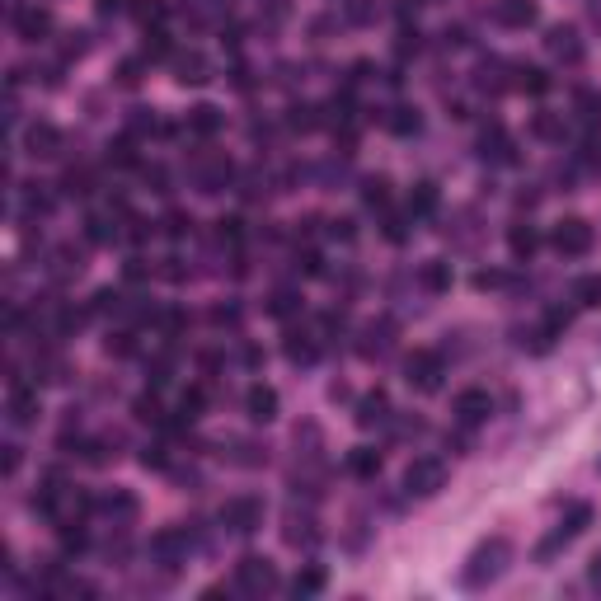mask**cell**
I'll list each match as a JSON object with an SVG mask.
<instances>
[{
  "mask_svg": "<svg viewBox=\"0 0 601 601\" xmlns=\"http://www.w3.org/2000/svg\"><path fill=\"white\" fill-rule=\"evenodd\" d=\"M15 33L24 38V43H43L47 33H52V10H47V5H38V0H24V5H15Z\"/></svg>",
  "mask_w": 601,
  "mask_h": 601,
  "instance_id": "13",
  "label": "cell"
},
{
  "mask_svg": "<svg viewBox=\"0 0 601 601\" xmlns=\"http://www.w3.org/2000/svg\"><path fill=\"white\" fill-rule=\"evenodd\" d=\"M348 470H353L357 479H376L381 475V451L376 447H353L348 451Z\"/></svg>",
  "mask_w": 601,
  "mask_h": 601,
  "instance_id": "29",
  "label": "cell"
},
{
  "mask_svg": "<svg viewBox=\"0 0 601 601\" xmlns=\"http://www.w3.org/2000/svg\"><path fill=\"white\" fill-rule=\"evenodd\" d=\"M386 127L390 132H400V137H414L418 127H423V118H418V108H390Z\"/></svg>",
  "mask_w": 601,
  "mask_h": 601,
  "instance_id": "34",
  "label": "cell"
},
{
  "mask_svg": "<svg viewBox=\"0 0 601 601\" xmlns=\"http://www.w3.org/2000/svg\"><path fill=\"white\" fill-rule=\"evenodd\" d=\"M583 10H587V24L601 33V0H583Z\"/></svg>",
  "mask_w": 601,
  "mask_h": 601,
  "instance_id": "53",
  "label": "cell"
},
{
  "mask_svg": "<svg viewBox=\"0 0 601 601\" xmlns=\"http://www.w3.org/2000/svg\"><path fill=\"white\" fill-rule=\"evenodd\" d=\"M184 10L198 19V24H216V19H226L231 0H184Z\"/></svg>",
  "mask_w": 601,
  "mask_h": 601,
  "instance_id": "31",
  "label": "cell"
},
{
  "mask_svg": "<svg viewBox=\"0 0 601 601\" xmlns=\"http://www.w3.org/2000/svg\"><path fill=\"white\" fill-rule=\"evenodd\" d=\"M146 555H151V564H160V569H184L188 555H193V536H188L184 526H160L151 536V545H146Z\"/></svg>",
  "mask_w": 601,
  "mask_h": 601,
  "instance_id": "7",
  "label": "cell"
},
{
  "mask_svg": "<svg viewBox=\"0 0 601 601\" xmlns=\"http://www.w3.org/2000/svg\"><path fill=\"white\" fill-rule=\"evenodd\" d=\"M287 123H292L296 132H315V127H320V118H315V108H310V104H296Z\"/></svg>",
  "mask_w": 601,
  "mask_h": 601,
  "instance_id": "44",
  "label": "cell"
},
{
  "mask_svg": "<svg viewBox=\"0 0 601 601\" xmlns=\"http://www.w3.org/2000/svg\"><path fill=\"white\" fill-rule=\"evenodd\" d=\"M231 447H235V456H231L235 465H263L268 461V451H259L254 442H231Z\"/></svg>",
  "mask_w": 601,
  "mask_h": 601,
  "instance_id": "42",
  "label": "cell"
},
{
  "mask_svg": "<svg viewBox=\"0 0 601 601\" xmlns=\"http://www.w3.org/2000/svg\"><path fill=\"white\" fill-rule=\"evenodd\" d=\"M235 165L226 160V155H198L193 160V184H198V193H221V188L231 184Z\"/></svg>",
  "mask_w": 601,
  "mask_h": 601,
  "instance_id": "14",
  "label": "cell"
},
{
  "mask_svg": "<svg viewBox=\"0 0 601 601\" xmlns=\"http://www.w3.org/2000/svg\"><path fill=\"white\" fill-rule=\"evenodd\" d=\"M278 564L268 555H240L235 564V587L245 592V597H268V592H278Z\"/></svg>",
  "mask_w": 601,
  "mask_h": 601,
  "instance_id": "8",
  "label": "cell"
},
{
  "mask_svg": "<svg viewBox=\"0 0 601 601\" xmlns=\"http://www.w3.org/2000/svg\"><path fill=\"white\" fill-rule=\"evenodd\" d=\"M587 526H592V503H573V508L564 512V517H559L555 531H550V536L540 540V550H536V555H540V559H550V555H559V550H569V545H573L578 536H583Z\"/></svg>",
  "mask_w": 601,
  "mask_h": 601,
  "instance_id": "9",
  "label": "cell"
},
{
  "mask_svg": "<svg viewBox=\"0 0 601 601\" xmlns=\"http://www.w3.org/2000/svg\"><path fill=\"white\" fill-rule=\"evenodd\" d=\"M442 484H447V461H442V456H414V461L404 465L400 489H404L409 498L442 494Z\"/></svg>",
  "mask_w": 601,
  "mask_h": 601,
  "instance_id": "4",
  "label": "cell"
},
{
  "mask_svg": "<svg viewBox=\"0 0 601 601\" xmlns=\"http://www.w3.org/2000/svg\"><path fill=\"white\" fill-rule=\"evenodd\" d=\"M545 52H550L559 66H578L587 57V43L573 24H550V29H545Z\"/></svg>",
  "mask_w": 601,
  "mask_h": 601,
  "instance_id": "11",
  "label": "cell"
},
{
  "mask_svg": "<svg viewBox=\"0 0 601 601\" xmlns=\"http://www.w3.org/2000/svg\"><path fill=\"white\" fill-rule=\"evenodd\" d=\"M5 409H10V423H19V428H24V423H33V418L43 414V409H38V386L10 381V404H5Z\"/></svg>",
  "mask_w": 601,
  "mask_h": 601,
  "instance_id": "19",
  "label": "cell"
},
{
  "mask_svg": "<svg viewBox=\"0 0 601 601\" xmlns=\"http://www.w3.org/2000/svg\"><path fill=\"white\" fill-rule=\"evenodd\" d=\"M475 287H484V292H489V287H503V273H479Z\"/></svg>",
  "mask_w": 601,
  "mask_h": 601,
  "instance_id": "55",
  "label": "cell"
},
{
  "mask_svg": "<svg viewBox=\"0 0 601 601\" xmlns=\"http://www.w3.org/2000/svg\"><path fill=\"white\" fill-rule=\"evenodd\" d=\"M245 409H249V423H273L278 418V390L273 386H249V395H245Z\"/></svg>",
  "mask_w": 601,
  "mask_h": 601,
  "instance_id": "20",
  "label": "cell"
},
{
  "mask_svg": "<svg viewBox=\"0 0 601 601\" xmlns=\"http://www.w3.org/2000/svg\"><path fill=\"white\" fill-rule=\"evenodd\" d=\"M451 414H456L461 428H479V423L494 418V395H489V390H461L456 404H451Z\"/></svg>",
  "mask_w": 601,
  "mask_h": 601,
  "instance_id": "12",
  "label": "cell"
},
{
  "mask_svg": "<svg viewBox=\"0 0 601 601\" xmlns=\"http://www.w3.org/2000/svg\"><path fill=\"white\" fill-rule=\"evenodd\" d=\"M118 80H123V85H137V62H123V71H118Z\"/></svg>",
  "mask_w": 601,
  "mask_h": 601,
  "instance_id": "56",
  "label": "cell"
},
{
  "mask_svg": "<svg viewBox=\"0 0 601 601\" xmlns=\"http://www.w3.org/2000/svg\"><path fill=\"white\" fill-rule=\"evenodd\" d=\"M282 540L296 545V550H310V545L320 540V522H315V512H310V508H287V517H282Z\"/></svg>",
  "mask_w": 601,
  "mask_h": 601,
  "instance_id": "15",
  "label": "cell"
},
{
  "mask_svg": "<svg viewBox=\"0 0 601 601\" xmlns=\"http://www.w3.org/2000/svg\"><path fill=\"white\" fill-rule=\"evenodd\" d=\"M94 512H99L108 526L127 531V526L141 517V503H137V494H132V489H104V494L94 498Z\"/></svg>",
  "mask_w": 601,
  "mask_h": 601,
  "instance_id": "10",
  "label": "cell"
},
{
  "mask_svg": "<svg viewBox=\"0 0 601 601\" xmlns=\"http://www.w3.org/2000/svg\"><path fill=\"white\" fill-rule=\"evenodd\" d=\"M404 235H409V231H404V216H390V221H386V240H395V245H400Z\"/></svg>",
  "mask_w": 601,
  "mask_h": 601,
  "instance_id": "50",
  "label": "cell"
},
{
  "mask_svg": "<svg viewBox=\"0 0 601 601\" xmlns=\"http://www.w3.org/2000/svg\"><path fill=\"white\" fill-rule=\"evenodd\" d=\"M146 57H170V43H165V33L160 29L146 33Z\"/></svg>",
  "mask_w": 601,
  "mask_h": 601,
  "instance_id": "45",
  "label": "cell"
},
{
  "mask_svg": "<svg viewBox=\"0 0 601 601\" xmlns=\"http://www.w3.org/2000/svg\"><path fill=\"white\" fill-rule=\"evenodd\" d=\"M108 160H118V165H132V146H127V141L108 146Z\"/></svg>",
  "mask_w": 601,
  "mask_h": 601,
  "instance_id": "51",
  "label": "cell"
},
{
  "mask_svg": "<svg viewBox=\"0 0 601 601\" xmlns=\"http://www.w3.org/2000/svg\"><path fill=\"white\" fill-rule=\"evenodd\" d=\"M287 357H292L296 367H310V362L320 357V348H315L310 334H287Z\"/></svg>",
  "mask_w": 601,
  "mask_h": 601,
  "instance_id": "32",
  "label": "cell"
},
{
  "mask_svg": "<svg viewBox=\"0 0 601 601\" xmlns=\"http://www.w3.org/2000/svg\"><path fill=\"white\" fill-rule=\"evenodd\" d=\"M188 226H193V221H188L184 212H170V216H165V231H170V235H184Z\"/></svg>",
  "mask_w": 601,
  "mask_h": 601,
  "instance_id": "47",
  "label": "cell"
},
{
  "mask_svg": "<svg viewBox=\"0 0 601 601\" xmlns=\"http://www.w3.org/2000/svg\"><path fill=\"white\" fill-rule=\"evenodd\" d=\"M550 245H555V254H564V259H587L592 245H597V226H592L587 216H564V221H555V231H550Z\"/></svg>",
  "mask_w": 601,
  "mask_h": 601,
  "instance_id": "6",
  "label": "cell"
},
{
  "mask_svg": "<svg viewBox=\"0 0 601 601\" xmlns=\"http://www.w3.org/2000/svg\"><path fill=\"white\" fill-rule=\"evenodd\" d=\"M418 287H423V292H432V296L451 292V263H442V259H428V263H423V268H418Z\"/></svg>",
  "mask_w": 601,
  "mask_h": 601,
  "instance_id": "25",
  "label": "cell"
},
{
  "mask_svg": "<svg viewBox=\"0 0 601 601\" xmlns=\"http://www.w3.org/2000/svg\"><path fill=\"white\" fill-rule=\"evenodd\" d=\"M508 249H512V259H517V263H526V259H531V254H536V249H540V235H536V226H531V221H517V226H512V231H508Z\"/></svg>",
  "mask_w": 601,
  "mask_h": 601,
  "instance_id": "26",
  "label": "cell"
},
{
  "mask_svg": "<svg viewBox=\"0 0 601 601\" xmlns=\"http://www.w3.org/2000/svg\"><path fill=\"white\" fill-rule=\"evenodd\" d=\"M512 90L522 94H545L550 90V76H545V66H512Z\"/></svg>",
  "mask_w": 601,
  "mask_h": 601,
  "instance_id": "27",
  "label": "cell"
},
{
  "mask_svg": "<svg viewBox=\"0 0 601 601\" xmlns=\"http://www.w3.org/2000/svg\"><path fill=\"white\" fill-rule=\"evenodd\" d=\"M94 10H99V15H123V10H127V0H94Z\"/></svg>",
  "mask_w": 601,
  "mask_h": 601,
  "instance_id": "49",
  "label": "cell"
},
{
  "mask_svg": "<svg viewBox=\"0 0 601 601\" xmlns=\"http://www.w3.org/2000/svg\"><path fill=\"white\" fill-rule=\"evenodd\" d=\"M386 418H390V400L381 395V390L362 395V404H357V428H381Z\"/></svg>",
  "mask_w": 601,
  "mask_h": 601,
  "instance_id": "23",
  "label": "cell"
},
{
  "mask_svg": "<svg viewBox=\"0 0 601 601\" xmlns=\"http://www.w3.org/2000/svg\"><path fill=\"white\" fill-rule=\"evenodd\" d=\"M38 508H43V517L57 526V531H66V526H85V517L94 512V503L80 494L76 484H66V479H47L43 494H38Z\"/></svg>",
  "mask_w": 601,
  "mask_h": 601,
  "instance_id": "2",
  "label": "cell"
},
{
  "mask_svg": "<svg viewBox=\"0 0 601 601\" xmlns=\"http://www.w3.org/2000/svg\"><path fill=\"white\" fill-rule=\"evenodd\" d=\"M66 193H71V198H90V193H94L90 170H71V174H66Z\"/></svg>",
  "mask_w": 601,
  "mask_h": 601,
  "instance_id": "40",
  "label": "cell"
},
{
  "mask_svg": "<svg viewBox=\"0 0 601 601\" xmlns=\"http://www.w3.org/2000/svg\"><path fill=\"white\" fill-rule=\"evenodd\" d=\"M489 155H494V160H512V141L503 137L498 127H494V137H484V160H489Z\"/></svg>",
  "mask_w": 601,
  "mask_h": 601,
  "instance_id": "43",
  "label": "cell"
},
{
  "mask_svg": "<svg viewBox=\"0 0 601 601\" xmlns=\"http://www.w3.org/2000/svg\"><path fill=\"white\" fill-rule=\"evenodd\" d=\"M221 526L231 531V536H254V531H263V517H268V508H263L259 494H235L221 503Z\"/></svg>",
  "mask_w": 601,
  "mask_h": 601,
  "instance_id": "5",
  "label": "cell"
},
{
  "mask_svg": "<svg viewBox=\"0 0 601 601\" xmlns=\"http://www.w3.org/2000/svg\"><path fill=\"white\" fill-rule=\"evenodd\" d=\"M174 71H179V85H207V80H212V71H207V57H202V52H193V47L174 57Z\"/></svg>",
  "mask_w": 601,
  "mask_h": 601,
  "instance_id": "22",
  "label": "cell"
},
{
  "mask_svg": "<svg viewBox=\"0 0 601 601\" xmlns=\"http://www.w3.org/2000/svg\"><path fill=\"white\" fill-rule=\"evenodd\" d=\"M179 409H184V418H188V423H193V418L202 414V390H193V395H184V404H179Z\"/></svg>",
  "mask_w": 601,
  "mask_h": 601,
  "instance_id": "46",
  "label": "cell"
},
{
  "mask_svg": "<svg viewBox=\"0 0 601 601\" xmlns=\"http://www.w3.org/2000/svg\"><path fill=\"white\" fill-rule=\"evenodd\" d=\"M132 15H137L146 29H151V24H165V15H170V0H137V5H132Z\"/></svg>",
  "mask_w": 601,
  "mask_h": 601,
  "instance_id": "36",
  "label": "cell"
},
{
  "mask_svg": "<svg viewBox=\"0 0 601 601\" xmlns=\"http://www.w3.org/2000/svg\"><path fill=\"white\" fill-rule=\"evenodd\" d=\"M362 198H367L371 207H386L390 202V179H367V184H362Z\"/></svg>",
  "mask_w": 601,
  "mask_h": 601,
  "instance_id": "41",
  "label": "cell"
},
{
  "mask_svg": "<svg viewBox=\"0 0 601 601\" xmlns=\"http://www.w3.org/2000/svg\"><path fill=\"white\" fill-rule=\"evenodd\" d=\"M508 564H512V540L508 536H484L465 555V564H461V587L465 592H484V587H494L503 573H508Z\"/></svg>",
  "mask_w": 601,
  "mask_h": 601,
  "instance_id": "1",
  "label": "cell"
},
{
  "mask_svg": "<svg viewBox=\"0 0 601 601\" xmlns=\"http://www.w3.org/2000/svg\"><path fill=\"white\" fill-rule=\"evenodd\" d=\"M292 592H296V597H315V592H324V569H315V564L301 569L292 578Z\"/></svg>",
  "mask_w": 601,
  "mask_h": 601,
  "instance_id": "37",
  "label": "cell"
},
{
  "mask_svg": "<svg viewBox=\"0 0 601 601\" xmlns=\"http://www.w3.org/2000/svg\"><path fill=\"white\" fill-rule=\"evenodd\" d=\"M573 301L583 310H597L601 306V273H583V278L573 282Z\"/></svg>",
  "mask_w": 601,
  "mask_h": 601,
  "instance_id": "30",
  "label": "cell"
},
{
  "mask_svg": "<svg viewBox=\"0 0 601 601\" xmlns=\"http://www.w3.org/2000/svg\"><path fill=\"white\" fill-rule=\"evenodd\" d=\"M24 151H29L33 160H57V155L66 151L62 127H52V123H33L29 132H24Z\"/></svg>",
  "mask_w": 601,
  "mask_h": 601,
  "instance_id": "16",
  "label": "cell"
},
{
  "mask_svg": "<svg viewBox=\"0 0 601 601\" xmlns=\"http://www.w3.org/2000/svg\"><path fill=\"white\" fill-rule=\"evenodd\" d=\"M578 118H583L587 127H601V94H592V90L578 94Z\"/></svg>",
  "mask_w": 601,
  "mask_h": 601,
  "instance_id": "38",
  "label": "cell"
},
{
  "mask_svg": "<svg viewBox=\"0 0 601 601\" xmlns=\"http://www.w3.org/2000/svg\"><path fill=\"white\" fill-rule=\"evenodd\" d=\"M395 10H400V15H414V10H418V0H395Z\"/></svg>",
  "mask_w": 601,
  "mask_h": 601,
  "instance_id": "57",
  "label": "cell"
},
{
  "mask_svg": "<svg viewBox=\"0 0 601 601\" xmlns=\"http://www.w3.org/2000/svg\"><path fill=\"white\" fill-rule=\"evenodd\" d=\"M85 235H90L94 245H113V240H123V216L118 212H90V221H85Z\"/></svg>",
  "mask_w": 601,
  "mask_h": 601,
  "instance_id": "21",
  "label": "cell"
},
{
  "mask_svg": "<svg viewBox=\"0 0 601 601\" xmlns=\"http://www.w3.org/2000/svg\"><path fill=\"white\" fill-rule=\"evenodd\" d=\"M536 19H540L536 0H494V24H503V29H512V33L536 29Z\"/></svg>",
  "mask_w": 601,
  "mask_h": 601,
  "instance_id": "17",
  "label": "cell"
},
{
  "mask_svg": "<svg viewBox=\"0 0 601 601\" xmlns=\"http://www.w3.org/2000/svg\"><path fill=\"white\" fill-rule=\"evenodd\" d=\"M395 348V324L386 320H371L367 329H362V343H357V353L367 357V362H381V357Z\"/></svg>",
  "mask_w": 601,
  "mask_h": 601,
  "instance_id": "18",
  "label": "cell"
},
{
  "mask_svg": "<svg viewBox=\"0 0 601 601\" xmlns=\"http://www.w3.org/2000/svg\"><path fill=\"white\" fill-rule=\"evenodd\" d=\"M447 381V357L432 353V348H414L404 357V386L418 390V395H437Z\"/></svg>",
  "mask_w": 601,
  "mask_h": 601,
  "instance_id": "3",
  "label": "cell"
},
{
  "mask_svg": "<svg viewBox=\"0 0 601 601\" xmlns=\"http://www.w3.org/2000/svg\"><path fill=\"white\" fill-rule=\"evenodd\" d=\"M437 207V184H414L409 188V216H428Z\"/></svg>",
  "mask_w": 601,
  "mask_h": 601,
  "instance_id": "35",
  "label": "cell"
},
{
  "mask_svg": "<svg viewBox=\"0 0 601 601\" xmlns=\"http://www.w3.org/2000/svg\"><path fill=\"white\" fill-rule=\"evenodd\" d=\"M292 306H296V296H292V292H278L268 310H273V315H292Z\"/></svg>",
  "mask_w": 601,
  "mask_h": 601,
  "instance_id": "48",
  "label": "cell"
},
{
  "mask_svg": "<svg viewBox=\"0 0 601 601\" xmlns=\"http://www.w3.org/2000/svg\"><path fill=\"white\" fill-rule=\"evenodd\" d=\"M226 127V113L212 104H198V108H188V132H198V137H216Z\"/></svg>",
  "mask_w": 601,
  "mask_h": 601,
  "instance_id": "24",
  "label": "cell"
},
{
  "mask_svg": "<svg viewBox=\"0 0 601 601\" xmlns=\"http://www.w3.org/2000/svg\"><path fill=\"white\" fill-rule=\"evenodd\" d=\"M498 76H503V62H484V66L475 71V85H479L484 94H503V90H512L508 80H498Z\"/></svg>",
  "mask_w": 601,
  "mask_h": 601,
  "instance_id": "33",
  "label": "cell"
},
{
  "mask_svg": "<svg viewBox=\"0 0 601 601\" xmlns=\"http://www.w3.org/2000/svg\"><path fill=\"white\" fill-rule=\"evenodd\" d=\"M80 268H85V259H80L76 245H57V249H52V278H57V282L80 278Z\"/></svg>",
  "mask_w": 601,
  "mask_h": 601,
  "instance_id": "28",
  "label": "cell"
},
{
  "mask_svg": "<svg viewBox=\"0 0 601 601\" xmlns=\"http://www.w3.org/2000/svg\"><path fill=\"white\" fill-rule=\"evenodd\" d=\"M531 127H536V137L555 141V137H564V113H536V123Z\"/></svg>",
  "mask_w": 601,
  "mask_h": 601,
  "instance_id": "39",
  "label": "cell"
},
{
  "mask_svg": "<svg viewBox=\"0 0 601 601\" xmlns=\"http://www.w3.org/2000/svg\"><path fill=\"white\" fill-rule=\"evenodd\" d=\"M0 451H5V475H15V470H19V447H15V442H5Z\"/></svg>",
  "mask_w": 601,
  "mask_h": 601,
  "instance_id": "52",
  "label": "cell"
},
{
  "mask_svg": "<svg viewBox=\"0 0 601 601\" xmlns=\"http://www.w3.org/2000/svg\"><path fill=\"white\" fill-rule=\"evenodd\" d=\"M587 583H592V587H597V592H601V550H597V555H592V564H587Z\"/></svg>",
  "mask_w": 601,
  "mask_h": 601,
  "instance_id": "54",
  "label": "cell"
}]
</instances>
